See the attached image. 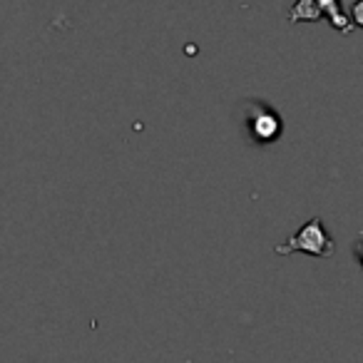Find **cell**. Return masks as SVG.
Returning a JSON list of instances; mask_svg holds the SVG:
<instances>
[{"mask_svg":"<svg viewBox=\"0 0 363 363\" xmlns=\"http://www.w3.org/2000/svg\"><path fill=\"white\" fill-rule=\"evenodd\" d=\"M333 249H336V244H333L331 234L326 232L321 219L313 217V219H308L294 237H289L284 244H279L274 252H277L279 257H289V254L298 252V254H308V257H316V259H326L333 254Z\"/></svg>","mask_w":363,"mask_h":363,"instance_id":"cell-1","label":"cell"},{"mask_svg":"<svg viewBox=\"0 0 363 363\" xmlns=\"http://www.w3.org/2000/svg\"><path fill=\"white\" fill-rule=\"evenodd\" d=\"M321 16H326L333 30L343 35L353 30V21L343 13L341 0H296L289 8V23H316Z\"/></svg>","mask_w":363,"mask_h":363,"instance_id":"cell-2","label":"cell"},{"mask_svg":"<svg viewBox=\"0 0 363 363\" xmlns=\"http://www.w3.org/2000/svg\"><path fill=\"white\" fill-rule=\"evenodd\" d=\"M247 127L254 142L272 145L281 137L284 122L279 112H274L272 107L262 105V102H252V105H247Z\"/></svg>","mask_w":363,"mask_h":363,"instance_id":"cell-3","label":"cell"},{"mask_svg":"<svg viewBox=\"0 0 363 363\" xmlns=\"http://www.w3.org/2000/svg\"><path fill=\"white\" fill-rule=\"evenodd\" d=\"M351 21H353V26L363 28V0H356V3H353V8H351Z\"/></svg>","mask_w":363,"mask_h":363,"instance_id":"cell-4","label":"cell"},{"mask_svg":"<svg viewBox=\"0 0 363 363\" xmlns=\"http://www.w3.org/2000/svg\"><path fill=\"white\" fill-rule=\"evenodd\" d=\"M356 259H358V264H361V269H363V242L356 247Z\"/></svg>","mask_w":363,"mask_h":363,"instance_id":"cell-5","label":"cell"}]
</instances>
